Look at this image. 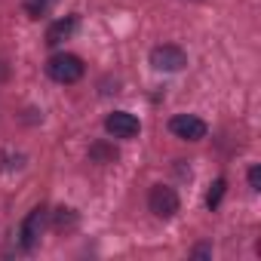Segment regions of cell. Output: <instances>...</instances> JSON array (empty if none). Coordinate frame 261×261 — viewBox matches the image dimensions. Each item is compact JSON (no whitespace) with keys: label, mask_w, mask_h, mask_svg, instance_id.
I'll use <instances>...</instances> for the list:
<instances>
[{"label":"cell","mask_w":261,"mask_h":261,"mask_svg":"<svg viewBox=\"0 0 261 261\" xmlns=\"http://www.w3.org/2000/svg\"><path fill=\"white\" fill-rule=\"evenodd\" d=\"M249 188L252 191H261V166H249Z\"/></svg>","instance_id":"7c38bea8"},{"label":"cell","mask_w":261,"mask_h":261,"mask_svg":"<svg viewBox=\"0 0 261 261\" xmlns=\"http://www.w3.org/2000/svg\"><path fill=\"white\" fill-rule=\"evenodd\" d=\"M7 77H10V65L0 62V80H7Z\"/></svg>","instance_id":"5bb4252c"},{"label":"cell","mask_w":261,"mask_h":261,"mask_svg":"<svg viewBox=\"0 0 261 261\" xmlns=\"http://www.w3.org/2000/svg\"><path fill=\"white\" fill-rule=\"evenodd\" d=\"M46 218H49V212L43 209V206H34L28 215H25V221H22V246L25 249H34L37 246V240L43 237V230H46Z\"/></svg>","instance_id":"8992f818"},{"label":"cell","mask_w":261,"mask_h":261,"mask_svg":"<svg viewBox=\"0 0 261 261\" xmlns=\"http://www.w3.org/2000/svg\"><path fill=\"white\" fill-rule=\"evenodd\" d=\"M53 224L59 227V230H65V227H74L77 224V215H74V209H56V215H53Z\"/></svg>","instance_id":"30bf717a"},{"label":"cell","mask_w":261,"mask_h":261,"mask_svg":"<svg viewBox=\"0 0 261 261\" xmlns=\"http://www.w3.org/2000/svg\"><path fill=\"white\" fill-rule=\"evenodd\" d=\"M178 194L172 191V188H166V185H154L151 188V194H148V209L157 215V218H172L175 212H178Z\"/></svg>","instance_id":"277c9868"},{"label":"cell","mask_w":261,"mask_h":261,"mask_svg":"<svg viewBox=\"0 0 261 261\" xmlns=\"http://www.w3.org/2000/svg\"><path fill=\"white\" fill-rule=\"evenodd\" d=\"M206 255H212L209 246H197V249H194V258H206Z\"/></svg>","instance_id":"4fadbf2b"},{"label":"cell","mask_w":261,"mask_h":261,"mask_svg":"<svg viewBox=\"0 0 261 261\" xmlns=\"http://www.w3.org/2000/svg\"><path fill=\"white\" fill-rule=\"evenodd\" d=\"M224 191H227V181H224V178H215V185H212V191H209V197H206V206H209V209H218Z\"/></svg>","instance_id":"8fae6325"},{"label":"cell","mask_w":261,"mask_h":261,"mask_svg":"<svg viewBox=\"0 0 261 261\" xmlns=\"http://www.w3.org/2000/svg\"><path fill=\"white\" fill-rule=\"evenodd\" d=\"M105 133L114 136V139H136L142 133V123L136 114H129V111H111L105 117Z\"/></svg>","instance_id":"3957f363"},{"label":"cell","mask_w":261,"mask_h":261,"mask_svg":"<svg viewBox=\"0 0 261 261\" xmlns=\"http://www.w3.org/2000/svg\"><path fill=\"white\" fill-rule=\"evenodd\" d=\"M120 154H117V148L111 145V142H95V145H89V160L92 163H98V166H108V163H114Z\"/></svg>","instance_id":"ba28073f"},{"label":"cell","mask_w":261,"mask_h":261,"mask_svg":"<svg viewBox=\"0 0 261 261\" xmlns=\"http://www.w3.org/2000/svg\"><path fill=\"white\" fill-rule=\"evenodd\" d=\"M46 74H49V80H56V83H62V86H71V83L83 80L86 65H83V59H80V56L56 53V56L46 62Z\"/></svg>","instance_id":"6da1fadb"},{"label":"cell","mask_w":261,"mask_h":261,"mask_svg":"<svg viewBox=\"0 0 261 261\" xmlns=\"http://www.w3.org/2000/svg\"><path fill=\"white\" fill-rule=\"evenodd\" d=\"M53 4H56V0H25V13L31 19H40V16H46L53 10Z\"/></svg>","instance_id":"9c48e42d"},{"label":"cell","mask_w":261,"mask_h":261,"mask_svg":"<svg viewBox=\"0 0 261 261\" xmlns=\"http://www.w3.org/2000/svg\"><path fill=\"white\" fill-rule=\"evenodd\" d=\"M77 31V16H68V19H59L46 28V43L49 46H59L65 40H71V34Z\"/></svg>","instance_id":"52a82bcc"},{"label":"cell","mask_w":261,"mask_h":261,"mask_svg":"<svg viewBox=\"0 0 261 261\" xmlns=\"http://www.w3.org/2000/svg\"><path fill=\"white\" fill-rule=\"evenodd\" d=\"M169 133L181 142H200V139H206L209 126H206V120H200L194 114H175L169 120Z\"/></svg>","instance_id":"7a4b0ae2"},{"label":"cell","mask_w":261,"mask_h":261,"mask_svg":"<svg viewBox=\"0 0 261 261\" xmlns=\"http://www.w3.org/2000/svg\"><path fill=\"white\" fill-rule=\"evenodd\" d=\"M151 65L157 71H181L188 65V53L175 43H163V46L151 49Z\"/></svg>","instance_id":"5b68a950"}]
</instances>
